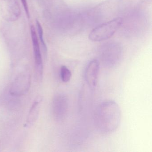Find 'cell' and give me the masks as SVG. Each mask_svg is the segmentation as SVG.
<instances>
[{
    "instance_id": "obj_1",
    "label": "cell",
    "mask_w": 152,
    "mask_h": 152,
    "mask_svg": "<svg viewBox=\"0 0 152 152\" xmlns=\"http://www.w3.org/2000/svg\"><path fill=\"white\" fill-rule=\"evenodd\" d=\"M121 113L119 105L113 100L100 103L95 109L93 120L96 129L99 132L109 134L119 128Z\"/></svg>"
},
{
    "instance_id": "obj_2",
    "label": "cell",
    "mask_w": 152,
    "mask_h": 152,
    "mask_svg": "<svg viewBox=\"0 0 152 152\" xmlns=\"http://www.w3.org/2000/svg\"><path fill=\"white\" fill-rule=\"evenodd\" d=\"M123 21L122 18H118L96 26L91 32L89 39L94 42L110 39L121 26Z\"/></svg>"
},
{
    "instance_id": "obj_3",
    "label": "cell",
    "mask_w": 152,
    "mask_h": 152,
    "mask_svg": "<svg viewBox=\"0 0 152 152\" xmlns=\"http://www.w3.org/2000/svg\"><path fill=\"white\" fill-rule=\"evenodd\" d=\"M100 59L103 65L108 68H113L120 62L121 56V49L116 46L110 45L105 46L101 49Z\"/></svg>"
},
{
    "instance_id": "obj_4",
    "label": "cell",
    "mask_w": 152,
    "mask_h": 152,
    "mask_svg": "<svg viewBox=\"0 0 152 152\" xmlns=\"http://www.w3.org/2000/svg\"><path fill=\"white\" fill-rule=\"evenodd\" d=\"M0 12L6 21L13 22L19 18L21 8L18 0H0Z\"/></svg>"
},
{
    "instance_id": "obj_5",
    "label": "cell",
    "mask_w": 152,
    "mask_h": 152,
    "mask_svg": "<svg viewBox=\"0 0 152 152\" xmlns=\"http://www.w3.org/2000/svg\"><path fill=\"white\" fill-rule=\"evenodd\" d=\"M68 99L63 93H59L54 97L52 103V111L54 117L58 121L64 120L68 110Z\"/></svg>"
},
{
    "instance_id": "obj_6",
    "label": "cell",
    "mask_w": 152,
    "mask_h": 152,
    "mask_svg": "<svg viewBox=\"0 0 152 152\" xmlns=\"http://www.w3.org/2000/svg\"><path fill=\"white\" fill-rule=\"evenodd\" d=\"M100 68L99 61L96 59L91 60L88 64L84 72V79L91 89L96 88Z\"/></svg>"
},
{
    "instance_id": "obj_7",
    "label": "cell",
    "mask_w": 152,
    "mask_h": 152,
    "mask_svg": "<svg viewBox=\"0 0 152 152\" xmlns=\"http://www.w3.org/2000/svg\"><path fill=\"white\" fill-rule=\"evenodd\" d=\"M35 27L34 26L31 27V37L32 42L34 54V60L35 64L40 73L42 74V60L40 48L39 39L38 34L36 33Z\"/></svg>"
},
{
    "instance_id": "obj_8",
    "label": "cell",
    "mask_w": 152,
    "mask_h": 152,
    "mask_svg": "<svg viewBox=\"0 0 152 152\" xmlns=\"http://www.w3.org/2000/svg\"><path fill=\"white\" fill-rule=\"evenodd\" d=\"M36 26H37V31H38V35L39 36V39L41 43L42 47V49H43V52L46 54L47 52V48L46 46V43L45 41L43 39V30H42V27L40 23L37 20L36 21Z\"/></svg>"
},
{
    "instance_id": "obj_9",
    "label": "cell",
    "mask_w": 152,
    "mask_h": 152,
    "mask_svg": "<svg viewBox=\"0 0 152 152\" xmlns=\"http://www.w3.org/2000/svg\"><path fill=\"white\" fill-rule=\"evenodd\" d=\"M60 76L62 81L65 83L68 82L72 77V72L65 66H62L60 69Z\"/></svg>"
},
{
    "instance_id": "obj_10",
    "label": "cell",
    "mask_w": 152,
    "mask_h": 152,
    "mask_svg": "<svg viewBox=\"0 0 152 152\" xmlns=\"http://www.w3.org/2000/svg\"><path fill=\"white\" fill-rule=\"evenodd\" d=\"M23 3V7L26 13L28 18H30V13H29V8H28V4H27V0H21Z\"/></svg>"
}]
</instances>
